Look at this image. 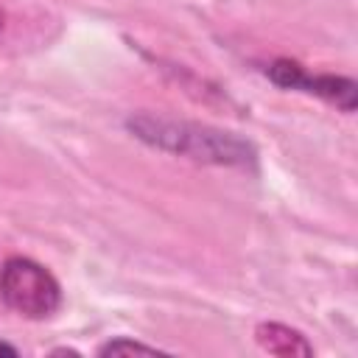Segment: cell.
Masks as SVG:
<instances>
[{
  "mask_svg": "<svg viewBox=\"0 0 358 358\" xmlns=\"http://www.w3.org/2000/svg\"><path fill=\"white\" fill-rule=\"evenodd\" d=\"M129 134H134L140 143L185 157L201 165H224V168H252L257 162V148L227 129L171 117V115H154V112H131L126 117Z\"/></svg>",
  "mask_w": 358,
  "mask_h": 358,
  "instance_id": "obj_1",
  "label": "cell"
},
{
  "mask_svg": "<svg viewBox=\"0 0 358 358\" xmlns=\"http://www.w3.org/2000/svg\"><path fill=\"white\" fill-rule=\"evenodd\" d=\"M0 299L22 319L42 322L62 308V285L42 263L14 255L0 266Z\"/></svg>",
  "mask_w": 358,
  "mask_h": 358,
  "instance_id": "obj_2",
  "label": "cell"
},
{
  "mask_svg": "<svg viewBox=\"0 0 358 358\" xmlns=\"http://www.w3.org/2000/svg\"><path fill=\"white\" fill-rule=\"evenodd\" d=\"M266 76L271 84H277L280 90H296V92H308L316 95L327 103H333L341 112H355L358 106V84L347 76H336V73H308L302 64L291 62V59H274L266 64Z\"/></svg>",
  "mask_w": 358,
  "mask_h": 358,
  "instance_id": "obj_3",
  "label": "cell"
},
{
  "mask_svg": "<svg viewBox=\"0 0 358 358\" xmlns=\"http://www.w3.org/2000/svg\"><path fill=\"white\" fill-rule=\"evenodd\" d=\"M255 341L263 352L268 355H280V358H308L313 355V344L294 327L280 324V322H260L255 327Z\"/></svg>",
  "mask_w": 358,
  "mask_h": 358,
  "instance_id": "obj_4",
  "label": "cell"
},
{
  "mask_svg": "<svg viewBox=\"0 0 358 358\" xmlns=\"http://www.w3.org/2000/svg\"><path fill=\"white\" fill-rule=\"evenodd\" d=\"M129 352H148V355H157L162 350L151 347V344H143V341H134V338H126V336H117V338H109L98 347V355H129Z\"/></svg>",
  "mask_w": 358,
  "mask_h": 358,
  "instance_id": "obj_5",
  "label": "cell"
},
{
  "mask_svg": "<svg viewBox=\"0 0 358 358\" xmlns=\"http://www.w3.org/2000/svg\"><path fill=\"white\" fill-rule=\"evenodd\" d=\"M0 355H17V347L8 341H0Z\"/></svg>",
  "mask_w": 358,
  "mask_h": 358,
  "instance_id": "obj_6",
  "label": "cell"
},
{
  "mask_svg": "<svg viewBox=\"0 0 358 358\" xmlns=\"http://www.w3.org/2000/svg\"><path fill=\"white\" fill-rule=\"evenodd\" d=\"M3 28H6V11H3V6H0V34H3Z\"/></svg>",
  "mask_w": 358,
  "mask_h": 358,
  "instance_id": "obj_7",
  "label": "cell"
}]
</instances>
